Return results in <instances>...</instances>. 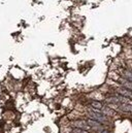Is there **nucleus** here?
Instances as JSON below:
<instances>
[{
    "instance_id": "1a4fd4ad",
    "label": "nucleus",
    "mask_w": 132,
    "mask_h": 133,
    "mask_svg": "<svg viewBox=\"0 0 132 133\" xmlns=\"http://www.w3.org/2000/svg\"><path fill=\"white\" fill-rule=\"evenodd\" d=\"M101 133H108V132H107L106 130H103V131H102V132H101Z\"/></svg>"
},
{
    "instance_id": "f257e3e1",
    "label": "nucleus",
    "mask_w": 132,
    "mask_h": 133,
    "mask_svg": "<svg viewBox=\"0 0 132 133\" xmlns=\"http://www.w3.org/2000/svg\"><path fill=\"white\" fill-rule=\"evenodd\" d=\"M88 114H89V116H90V118L92 120H95L99 123L106 122V117L102 112H100L98 109H89Z\"/></svg>"
},
{
    "instance_id": "6e6552de",
    "label": "nucleus",
    "mask_w": 132,
    "mask_h": 133,
    "mask_svg": "<svg viewBox=\"0 0 132 133\" xmlns=\"http://www.w3.org/2000/svg\"><path fill=\"white\" fill-rule=\"evenodd\" d=\"M73 133H87V131L84 130V129H80V128H77V129H74V130H73Z\"/></svg>"
},
{
    "instance_id": "39448f33",
    "label": "nucleus",
    "mask_w": 132,
    "mask_h": 133,
    "mask_svg": "<svg viewBox=\"0 0 132 133\" xmlns=\"http://www.w3.org/2000/svg\"><path fill=\"white\" fill-rule=\"evenodd\" d=\"M91 106L94 108V109H102V107H103V105H102V103L101 102H99V101H96V100H94V101H91Z\"/></svg>"
},
{
    "instance_id": "423d86ee",
    "label": "nucleus",
    "mask_w": 132,
    "mask_h": 133,
    "mask_svg": "<svg viewBox=\"0 0 132 133\" xmlns=\"http://www.w3.org/2000/svg\"><path fill=\"white\" fill-rule=\"evenodd\" d=\"M123 75H124V77H125L127 81H129V82H131L132 83V71L125 70V71L123 72Z\"/></svg>"
},
{
    "instance_id": "f03ea898",
    "label": "nucleus",
    "mask_w": 132,
    "mask_h": 133,
    "mask_svg": "<svg viewBox=\"0 0 132 133\" xmlns=\"http://www.w3.org/2000/svg\"><path fill=\"white\" fill-rule=\"evenodd\" d=\"M73 124L75 127H77L80 129H84V130H89L91 128L90 125L88 124V122H85V121H75Z\"/></svg>"
},
{
    "instance_id": "20e7f679",
    "label": "nucleus",
    "mask_w": 132,
    "mask_h": 133,
    "mask_svg": "<svg viewBox=\"0 0 132 133\" xmlns=\"http://www.w3.org/2000/svg\"><path fill=\"white\" fill-rule=\"evenodd\" d=\"M120 108L123 111H127V112H132V104L131 103H121Z\"/></svg>"
},
{
    "instance_id": "7ed1b4c3",
    "label": "nucleus",
    "mask_w": 132,
    "mask_h": 133,
    "mask_svg": "<svg viewBox=\"0 0 132 133\" xmlns=\"http://www.w3.org/2000/svg\"><path fill=\"white\" fill-rule=\"evenodd\" d=\"M118 93L124 97H127V98H132V91L127 89V88H120L118 89Z\"/></svg>"
},
{
    "instance_id": "0eeeda50",
    "label": "nucleus",
    "mask_w": 132,
    "mask_h": 133,
    "mask_svg": "<svg viewBox=\"0 0 132 133\" xmlns=\"http://www.w3.org/2000/svg\"><path fill=\"white\" fill-rule=\"evenodd\" d=\"M121 83H122V85L124 86V88H127V89H129V90H131L132 91V83L131 82H129V81H127V79H124V81H121Z\"/></svg>"
}]
</instances>
